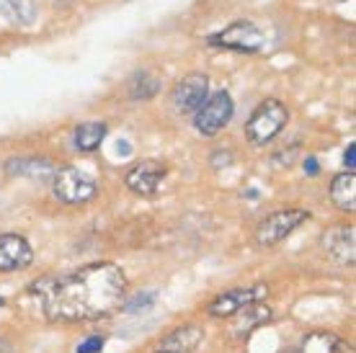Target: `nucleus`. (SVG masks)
I'll return each instance as SVG.
<instances>
[{"label": "nucleus", "instance_id": "obj_6", "mask_svg": "<svg viewBox=\"0 0 356 353\" xmlns=\"http://www.w3.org/2000/svg\"><path fill=\"white\" fill-rule=\"evenodd\" d=\"M307 220H310V212H305V209H279V212L268 214L266 220L259 224L256 243H259L261 247L276 245V243H282L284 238H289V235Z\"/></svg>", "mask_w": 356, "mask_h": 353}, {"label": "nucleus", "instance_id": "obj_14", "mask_svg": "<svg viewBox=\"0 0 356 353\" xmlns=\"http://www.w3.org/2000/svg\"><path fill=\"white\" fill-rule=\"evenodd\" d=\"M158 90H161V78L152 75L150 70H137L132 78H129V83H127V93H129L132 101H147V98H152Z\"/></svg>", "mask_w": 356, "mask_h": 353}, {"label": "nucleus", "instance_id": "obj_10", "mask_svg": "<svg viewBox=\"0 0 356 353\" xmlns=\"http://www.w3.org/2000/svg\"><path fill=\"white\" fill-rule=\"evenodd\" d=\"M34 261V250L21 235H0V274L21 271Z\"/></svg>", "mask_w": 356, "mask_h": 353}, {"label": "nucleus", "instance_id": "obj_13", "mask_svg": "<svg viewBox=\"0 0 356 353\" xmlns=\"http://www.w3.org/2000/svg\"><path fill=\"white\" fill-rule=\"evenodd\" d=\"M108 126L104 122H86L75 126V134H72V145L78 152H93L101 147V142L106 140Z\"/></svg>", "mask_w": 356, "mask_h": 353}, {"label": "nucleus", "instance_id": "obj_18", "mask_svg": "<svg viewBox=\"0 0 356 353\" xmlns=\"http://www.w3.org/2000/svg\"><path fill=\"white\" fill-rule=\"evenodd\" d=\"M284 353H339V340L333 336H328V333H312L297 348Z\"/></svg>", "mask_w": 356, "mask_h": 353}, {"label": "nucleus", "instance_id": "obj_7", "mask_svg": "<svg viewBox=\"0 0 356 353\" xmlns=\"http://www.w3.org/2000/svg\"><path fill=\"white\" fill-rule=\"evenodd\" d=\"M207 98H209V78L204 72H188L186 78L178 80L170 101L178 114H196L204 106Z\"/></svg>", "mask_w": 356, "mask_h": 353}, {"label": "nucleus", "instance_id": "obj_23", "mask_svg": "<svg viewBox=\"0 0 356 353\" xmlns=\"http://www.w3.org/2000/svg\"><path fill=\"white\" fill-rule=\"evenodd\" d=\"M158 353H176V351H165V348H163V351H158Z\"/></svg>", "mask_w": 356, "mask_h": 353}, {"label": "nucleus", "instance_id": "obj_22", "mask_svg": "<svg viewBox=\"0 0 356 353\" xmlns=\"http://www.w3.org/2000/svg\"><path fill=\"white\" fill-rule=\"evenodd\" d=\"M0 353H16V351H13V345H10L8 340L0 338Z\"/></svg>", "mask_w": 356, "mask_h": 353}, {"label": "nucleus", "instance_id": "obj_3", "mask_svg": "<svg viewBox=\"0 0 356 353\" xmlns=\"http://www.w3.org/2000/svg\"><path fill=\"white\" fill-rule=\"evenodd\" d=\"M289 122V111L282 101H276V98H266V101H261L256 111L250 114L248 124H245V137H248L250 145H256V147H264L268 142L279 137L282 129L286 126Z\"/></svg>", "mask_w": 356, "mask_h": 353}, {"label": "nucleus", "instance_id": "obj_2", "mask_svg": "<svg viewBox=\"0 0 356 353\" xmlns=\"http://www.w3.org/2000/svg\"><path fill=\"white\" fill-rule=\"evenodd\" d=\"M207 44L220 47V49H232V52L256 54L268 47V34L266 28L259 26L256 21L241 18V21H232L230 26H225L222 31L207 36Z\"/></svg>", "mask_w": 356, "mask_h": 353}, {"label": "nucleus", "instance_id": "obj_17", "mask_svg": "<svg viewBox=\"0 0 356 353\" xmlns=\"http://www.w3.org/2000/svg\"><path fill=\"white\" fill-rule=\"evenodd\" d=\"M6 170H8V173H18V176L42 178V176H52V173H54V165L49 163V160L18 158V160H10V163H6Z\"/></svg>", "mask_w": 356, "mask_h": 353}, {"label": "nucleus", "instance_id": "obj_8", "mask_svg": "<svg viewBox=\"0 0 356 353\" xmlns=\"http://www.w3.org/2000/svg\"><path fill=\"white\" fill-rule=\"evenodd\" d=\"M268 294V286L264 284H256V286H248V289H230V292L220 294L217 299L209 302L207 312L212 318H230V315H241L243 309L253 307L256 302H261Z\"/></svg>", "mask_w": 356, "mask_h": 353}, {"label": "nucleus", "instance_id": "obj_4", "mask_svg": "<svg viewBox=\"0 0 356 353\" xmlns=\"http://www.w3.org/2000/svg\"><path fill=\"white\" fill-rule=\"evenodd\" d=\"M52 194L63 204L78 206L98 194V181L75 165H63V168H54L52 173Z\"/></svg>", "mask_w": 356, "mask_h": 353}, {"label": "nucleus", "instance_id": "obj_12", "mask_svg": "<svg viewBox=\"0 0 356 353\" xmlns=\"http://www.w3.org/2000/svg\"><path fill=\"white\" fill-rule=\"evenodd\" d=\"M330 202L339 206L341 212H354L356 209V176L354 170L339 173L330 183Z\"/></svg>", "mask_w": 356, "mask_h": 353}, {"label": "nucleus", "instance_id": "obj_21", "mask_svg": "<svg viewBox=\"0 0 356 353\" xmlns=\"http://www.w3.org/2000/svg\"><path fill=\"white\" fill-rule=\"evenodd\" d=\"M305 170H307V173H310V176H315V173H318V163H315V160H307V163H305Z\"/></svg>", "mask_w": 356, "mask_h": 353}, {"label": "nucleus", "instance_id": "obj_9", "mask_svg": "<svg viewBox=\"0 0 356 353\" xmlns=\"http://www.w3.org/2000/svg\"><path fill=\"white\" fill-rule=\"evenodd\" d=\"M165 176H168V165H165V163H161V160L147 158V160L134 163L132 168L127 170L124 183H127V188H129V191H134V194L155 196Z\"/></svg>", "mask_w": 356, "mask_h": 353}, {"label": "nucleus", "instance_id": "obj_19", "mask_svg": "<svg viewBox=\"0 0 356 353\" xmlns=\"http://www.w3.org/2000/svg\"><path fill=\"white\" fill-rule=\"evenodd\" d=\"M104 343H106V338L93 336V338H88V340H83V343L78 345V353H101Z\"/></svg>", "mask_w": 356, "mask_h": 353}, {"label": "nucleus", "instance_id": "obj_16", "mask_svg": "<svg viewBox=\"0 0 356 353\" xmlns=\"http://www.w3.org/2000/svg\"><path fill=\"white\" fill-rule=\"evenodd\" d=\"M202 340V333H199V327L194 325H186V327H178L168 336V340L163 343L165 351H176V353H188L194 351L196 345Z\"/></svg>", "mask_w": 356, "mask_h": 353}, {"label": "nucleus", "instance_id": "obj_11", "mask_svg": "<svg viewBox=\"0 0 356 353\" xmlns=\"http://www.w3.org/2000/svg\"><path fill=\"white\" fill-rule=\"evenodd\" d=\"M323 247L330 258H336L343 265H354L356 261V232L351 224H339L323 235Z\"/></svg>", "mask_w": 356, "mask_h": 353}, {"label": "nucleus", "instance_id": "obj_15", "mask_svg": "<svg viewBox=\"0 0 356 353\" xmlns=\"http://www.w3.org/2000/svg\"><path fill=\"white\" fill-rule=\"evenodd\" d=\"M0 13L8 18L10 24L29 26L36 21V3L34 0H0Z\"/></svg>", "mask_w": 356, "mask_h": 353}, {"label": "nucleus", "instance_id": "obj_20", "mask_svg": "<svg viewBox=\"0 0 356 353\" xmlns=\"http://www.w3.org/2000/svg\"><path fill=\"white\" fill-rule=\"evenodd\" d=\"M354 160H356V145L351 142L346 147V152H343V163H346L348 170H354Z\"/></svg>", "mask_w": 356, "mask_h": 353}, {"label": "nucleus", "instance_id": "obj_1", "mask_svg": "<svg viewBox=\"0 0 356 353\" xmlns=\"http://www.w3.org/2000/svg\"><path fill=\"white\" fill-rule=\"evenodd\" d=\"M124 299V271L114 263H93L44 284L42 312L52 322H88L114 315Z\"/></svg>", "mask_w": 356, "mask_h": 353}, {"label": "nucleus", "instance_id": "obj_5", "mask_svg": "<svg viewBox=\"0 0 356 353\" xmlns=\"http://www.w3.org/2000/svg\"><path fill=\"white\" fill-rule=\"evenodd\" d=\"M232 114H235L232 96L227 90H217L214 96L207 98L204 106L194 114L196 132L204 134V137H214V134H220L232 122Z\"/></svg>", "mask_w": 356, "mask_h": 353}]
</instances>
